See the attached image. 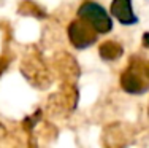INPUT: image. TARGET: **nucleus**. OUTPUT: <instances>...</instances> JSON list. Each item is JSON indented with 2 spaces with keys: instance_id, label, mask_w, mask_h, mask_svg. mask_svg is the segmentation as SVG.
<instances>
[{
  "instance_id": "nucleus-1",
  "label": "nucleus",
  "mask_w": 149,
  "mask_h": 148,
  "mask_svg": "<svg viewBox=\"0 0 149 148\" xmlns=\"http://www.w3.org/2000/svg\"><path fill=\"white\" fill-rule=\"evenodd\" d=\"M78 19L86 22L98 35L109 34L114 27L111 15L105 10L103 5H100L95 0H84L78 6Z\"/></svg>"
},
{
  "instance_id": "nucleus-2",
  "label": "nucleus",
  "mask_w": 149,
  "mask_h": 148,
  "mask_svg": "<svg viewBox=\"0 0 149 148\" xmlns=\"http://www.w3.org/2000/svg\"><path fill=\"white\" fill-rule=\"evenodd\" d=\"M68 40L76 49H86L91 48L92 45L97 41L98 34L94 29H91L86 22H83L81 19H74L68 24Z\"/></svg>"
},
{
  "instance_id": "nucleus-3",
  "label": "nucleus",
  "mask_w": 149,
  "mask_h": 148,
  "mask_svg": "<svg viewBox=\"0 0 149 148\" xmlns=\"http://www.w3.org/2000/svg\"><path fill=\"white\" fill-rule=\"evenodd\" d=\"M109 15L118 19L122 26H135L140 21V18L133 11L132 0H113L109 6Z\"/></svg>"
},
{
  "instance_id": "nucleus-4",
  "label": "nucleus",
  "mask_w": 149,
  "mask_h": 148,
  "mask_svg": "<svg viewBox=\"0 0 149 148\" xmlns=\"http://www.w3.org/2000/svg\"><path fill=\"white\" fill-rule=\"evenodd\" d=\"M120 86L129 94H143L148 91L149 84L144 81L141 73H138L133 67H130L120 75Z\"/></svg>"
},
{
  "instance_id": "nucleus-5",
  "label": "nucleus",
  "mask_w": 149,
  "mask_h": 148,
  "mask_svg": "<svg viewBox=\"0 0 149 148\" xmlns=\"http://www.w3.org/2000/svg\"><path fill=\"white\" fill-rule=\"evenodd\" d=\"M122 53H124V48L118 41H111V40L102 43L100 48H98V54L103 61H116L122 56Z\"/></svg>"
},
{
  "instance_id": "nucleus-6",
  "label": "nucleus",
  "mask_w": 149,
  "mask_h": 148,
  "mask_svg": "<svg viewBox=\"0 0 149 148\" xmlns=\"http://www.w3.org/2000/svg\"><path fill=\"white\" fill-rule=\"evenodd\" d=\"M141 43H143V46H144V48H148V49H149V32H144V34H143Z\"/></svg>"
},
{
  "instance_id": "nucleus-7",
  "label": "nucleus",
  "mask_w": 149,
  "mask_h": 148,
  "mask_svg": "<svg viewBox=\"0 0 149 148\" xmlns=\"http://www.w3.org/2000/svg\"><path fill=\"white\" fill-rule=\"evenodd\" d=\"M143 73H144V75H146L148 78H149V62H148V64L143 67Z\"/></svg>"
}]
</instances>
